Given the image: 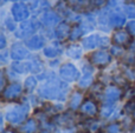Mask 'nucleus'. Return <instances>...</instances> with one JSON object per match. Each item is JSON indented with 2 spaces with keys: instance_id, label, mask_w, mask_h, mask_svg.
<instances>
[{
  "instance_id": "obj_19",
  "label": "nucleus",
  "mask_w": 135,
  "mask_h": 133,
  "mask_svg": "<svg viewBox=\"0 0 135 133\" xmlns=\"http://www.w3.org/2000/svg\"><path fill=\"white\" fill-rule=\"evenodd\" d=\"M65 53L69 58L74 59V60H78V59H81L82 54H83V49H82V47L79 45L71 44L66 47Z\"/></svg>"
},
{
  "instance_id": "obj_42",
  "label": "nucleus",
  "mask_w": 135,
  "mask_h": 133,
  "mask_svg": "<svg viewBox=\"0 0 135 133\" xmlns=\"http://www.w3.org/2000/svg\"><path fill=\"white\" fill-rule=\"evenodd\" d=\"M2 133H19V132L13 129H8V130H6V131H2Z\"/></svg>"
},
{
  "instance_id": "obj_39",
  "label": "nucleus",
  "mask_w": 135,
  "mask_h": 133,
  "mask_svg": "<svg viewBox=\"0 0 135 133\" xmlns=\"http://www.w3.org/2000/svg\"><path fill=\"white\" fill-rule=\"evenodd\" d=\"M38 7H39V11L46 12V11H49V8H50V4H49V1H47V0H40Z\"/></svg>"
},
{
  "instance_id": "obj_35",
  "label": "nucleus",
  "mask_w": 135,
  "mask_h": 133,
  "mask_svg": "<svg viewBox=\"0 0 135 133\" xmlns=\"http://www.w3.org/2000/svg\"><path fill=\"white\" fill-rule=\"evenodd\" d=\"M5 26H6V28L8 31H11V32H16L17 26H16V20H14L13 16H12V18H7L6 20H5Z\"/></svg>"
},
{
  "instance_id": "obj_13",
  "label": "nucleus",
  "mask_w": 135,
  "mask_h": 133,
  "mask_svg": "<svg viewBox=\"0 0 135 133\" xmlns=\"http://www.w3.org/2000/svg\"><path fill=\"white\" fill-rule=\"evenodd\" d=\"M40 23L45 27H54V26H57L61 23V16L58 13L54 11H46L43 13L42 18H40Z\"/></svg>"
},
{
  "instance_id": "obj_36",
  "label": "nucleus",
  "mask_w": 135,
  "mask_h": 133,
  "mask_svg": "<svg viewBox=\"0 0 135 133\" xmlns=\"http://www.w3.org/2000/svg\"><path fill=\"white\" fill-rule=\"evenodd\" d=\"M23 2L30 9H36L38 7V5H39L40 0H23Z\"/></svg>"
},
{
  "instance_id": "obj_33",
  "label": "nucleus",
  "mask_w": 135,
  "mask_h": 133,
  "mask_svg": "<svg viewBox=\"0 0 135 133\" xmlns=\"http://www.w3.org/2000/svg\"><path fill=\"white\" fill-rule=\"evenodd\" d=\"M108 133H122V126L120 123H112L107 126Z\"/></svg>"
},
{
  "instance_id": "obj_32",
  "label": "nucleus",
  "mask_w": 135,
  "mask_h": 133,
  "mask_svg": "<svg viewBox=\"0 0 135 133\" xmlns=\"http://www.w3.org/2000/svg\"><path fill=\"white\" fill-rule=\"evenodd\" d=\"M110 53H112L113 57H116V58L122 57L124 54L123 46H119V45H115L114 44V46H112V48H110Z\"/></svg>"
},
{
  "instance_id": "obj_18",
  "label": "nucleus",
  "mask_w": 135,
  "mask_h": 133,
  "mask_svg": "<svg viewBox=\"0 0 135 133\" xmlns=\"http://www.w3.org/2000/svg\"><path fill=\"white\" fill-rule=\"evenodd\" d=\"M82 101H83V93L79 91H75L71 93L69 98V103H68V106H69L70 111H76L78 107L82 106Z\"/></svg>"
},
{
  "instance_id": "obj_31",
  "label": "nucleus",
  "mask_w": 135,
  "mask_h": 133,
  "mask_svg": "<svg viewBox=\"0 0 135 133\" xmlns=\"http://www.w3.org/2000/svg\"><path fill=\"white\" fill-rule=\"evenodd\" d=\"M123 111H124V113H127V114H133L135 112V99L132 98L127 101L124 107H123Z\"/></svg>"
},
{
  "instance_id": "obj_11",
  "label": "nucleus",
  "mask_w": 135,
  "mask_h": 133,
  "mask_svg": "<svg viewBox=\"0 0 135 133\" xmlns=\"http://www.w3.org/2000/svg\"><path fill=\"white\" fill-rule=\"evenodd\" d=\"M112 40L115 45H119V46H129L132 42V35L129 34L128 31H124L122 28H116L113 33Z\"/></svg>"
},
{
  "instance_id": "obj_38",
  "label": "nucleus",
  "mask_w": 135,
  "mask_h": 133,
  "mask_svg": "<svg viewBox=\"0 0 135 133\" xmlns=\"http://www.w3.org/2000/svg\"><path fill=\"white\" fill-rule=\"evenodd\" d=\"M127 31L133 38H135V20H132L127 24Z\"/></svg>"
},
{
  "instance_id": "obj_5",
  "label": "nucleus",
  "mask_w": 135,
  "mask_h": 133,
  "mask_svg": "<svg viewBox=\"0 0 135 133\" xmlns=\"http://www.w3.org/2000/svg\"><path fill=\"white\" fill-rule=\"evenodd\" d=\"M89 60H90L91 65L96 66V67H105L112 63L113 56L110 52L105 51V49H97L90 54Z\"/></svg>"
},
{
  "instance_id": "obj_8",
  "label": "nucleus",
  "mask_w": 135,
  "mask_h": 133,
  "mask_svg": "<svg viewBox=\"0 0 135 133\" xmlns=\"http://www.w3.org/2000/svg\"><path fill=\"white\" fill-rule=\"evenodd\" d=\"M12 16L16 21H24L27 20L30 16V8L24 4L23 1H16L11 7Z\"/></svg>"
},
{
  "instance_id": "obj_16",
  "label": "nucleus",
  "mask_w": 135,
  "mask_h": 133,
  "mask_svg": "<svg viewBox=\"0 0 135 133\" xmlns=\"http://www.w3.org/2000/svg\"><path fill=\"white\" fill-rule=\"evenodd\" d=\"M79 108H81L82 114L86 115V117H95L98 112V107L96 105V103L94 100H90V99L83 101V104Z\"/></svg>"
},
{
  "instance_id": "obj_6",
  "label": "nucleus",
  "mask_w": 135,
  "mask_h": 133,
  "mask_svg": "<svg viewBox=\"0 0 135 133\" xmlns=\"http://www.w3.org/2000/svg\"><path fill=\"white\" fill-rule=\"evenodd\" d=\"M59 77L66 82H74L79 80L81 74L77 67L71 63H65L59 67Z\"/></svg>"
},
{
  "instance_id": "obj_28",
  "label": "nucleus",
  "mask_w": 135,
  "mask_h": 133,
  "mask_svg": "<svg viewBox=\"0 0 135 133\" xmlns=\"http://www.w3.org/2000/svg\"><path fill=\"white\" fill-rule=\"evenodd\" d=\"M123 12L127 18L135 20V4L134 2H128L123 6Z\"/></svg>"
},
{
  "instance_id": "obj_47",
  "label": "nucleus",
  "mask_w": 135,
  "mask_h": 133,
  "mask_svg": "<svg viewBox=\"0 0 135 133\" xmlns=\"http://www.w3.org/2000/svg\"><path fill=\"white\" fill-rule=\"evenodd\" d=\"M44 133H46V132H44Z\"/></svg>"
},
{
  "instance_id": "obj_45",
  "label": "nucleus",
  "mask_w": 135,
  "mask_h": 133,
  "mask_svg": "<svg viewBox=\"0 0 135 133\" xmlns=\"http://www.w3.org/2000/svg\"><path fill=\"white\" fill-rule=\"evenodd\" d=\"M131 131H132V133H135V123L133 125H132V127H131Z\"/></svg>"
},
{
  "instance_id": "obj_2",
  "label": "nucleus",
  "mask_w": 135,
  "mask_h": 133,
  "mask_svg": "<svg viewBox=\"0 0 135 133\" xmlns=\"http://www.w3.org/2000/svg\"><path fill=\"white\" fill-rule=\"evenodd\" d=\"M28 112H30V106L28 104H20L17 107L12 108L11 111L6 113V120L8 121V124L12 125H20L27 119Z\"/></svg>"
},
{
  "instance_id": "obj_25",
  "label": "nucleus",
  "mask_w": 135,
  "mask_h": 133,
  "mask_svg": "<svg viewBox=\"0 0 135 133\" xmlns=\"http://www.w3.org/2000/svg\"><path fill=\"white\" fill-rule=\"evenodd\" d=\"M72 120H74V118L71 115L64 113V114H59L56 117V124L61 125L63 127H69L72 125Z\"/></svg>"
},
{
  "instance_id": "obj_40",
  "label": "nucleus",
  "mask_w": 135,
  "mask_h": 133,
  "mask_svg": "<svg viewBox=\"0 0 135 133\" xmlns=\"http://www.w3.org/2000/svg\"><path fill=\"white\" fill-rule=\"evenodd\" d=\"M5 47H6V38H5L4 33H1L0 34V48L4 49Z\"/></svg>"
},
{
  "instance_id": "obj_26",
  "label": "nucleus",
  "mask_w": 135,
  "mask_h": 133,
  "mask_svg": "<svg viewBox=\"0 0 135 133\" xmlns=\"http://www.w3.org/2000/svg\"><path fill=\"white\" fill-rule=\"evenodd\" d=\"M84 30H83V27H82L81 25H75L74 27L71 28V33H70V38L69 39L71 40V41H77L78 39H81L82 38V35L84 34Z\"/></svg>"
},
{
  "instance_id": "obj_10",
  "label": "nucleus",
  "mask_w": 135,
  "mask_h": 133,
  "mask_svg": "<svg viewBox=\"0 0 135 133\" xmlns=\"http://www.w3.org/2000/svg\"><path fill=\"white\" fill-rule=\"evenodd\" d=\"M122 96H123V92L116 85H110L103 92V99L108 104H115L122 98Z\"/></svg>"
},
{
  "instance_id": "obj_43",
  "label": "nucleus",
  "mask_w": 135,
  "mask_h": 133,
  "mask_svg": "<svg viewBox=\"0 0 135 133\" xmlns=\"http://www.w3.org/2000/svg\"><path fill=\"white\" fill-rule=\"evenodd\" d=\"M1 61H2V63H5V61H6V53H5V52H2V53H1Z\"/></svg>"
},
{
  "instance_id": "obj_46",
  "label": "nucleus",
  "mask_w": 135,
  "mask_h": 133,
  "mask_svg": "<svg viewBox=\"0 0 135 133\" xmlns=\"http://www.w3.org/2000/svg\"><path fill=\"white\" fill-rule=\"evenodd\" d=\"M133 117H134V118H135V112H134V113H133Z\"/></svg>"
},
{
  "instance_id": "obj_7",
  "label": "nucleus",
  "mask_w": 135,
  "mask_h": 133,
  "mask_svg": "<svg viewBox=\"0 0 135 133\" xmlns=\"http://www.w3.org/2000/svg\"><path fill=\"white\" fill-rule=\"evenodd\" d=\"M23 93V87L19 82H12L8 84L4 90L1 91L2 100L5 101H16L20 98Z\"/></svg>"
},
{
  "instance_id": "obj_23",
  "label": "nucleus",
  "mask_w": 135,
  "mask_h": 133,
  "mask_svg": "<svg viewBox=\"0 0 135 133\" xmlns=\"http://www.w3.org/2000/svg\"><path fill=\"white\" fill-rule=\"evenodd\" d=\"M94 82V77H93V73H83V77L79 78V81H78V87L79 88H89V87L93 85Z\"/></svg>"
},
{
  "instance_id": "obj_27",
  "label": "nucleus",
  "mask_w": 135,
  "mask_h": 133,
  "mask_svg": "<svg viewBox=\"0 0 135 133\" xmlns=\"http://www.w3.org/2000/svg\"><path fill=\"white\" fill-rule=\"evenodd\" d=\"M28 68H30L31 73H39L43 70V64L39 59L35 58L28 61Z\"/></svg>"
},
{
  "instance_id": "obj_34",
  "label": "nucleus",
  "mask_w": 135,
  "mask_h": 133,
  "mask_svg": "<svg viewBox=\"0 0 135 133\" xmlns=\"http://www.w3.org/2000/svg\"><path fill=\"white\" fill-rule=\"evenodd\" d=\"M107 4H109V0H90V7H93L94 9L102 8Z\"/></svg>"
},
{
  "instance_id": "obj_22",
  "label": "nucleus",
  "mask_w": 135,
  "mask_h": 133,
  "mask_svg": "<svg viewBox=\"0 0 135 133\" xmlns=\"http://www.w3.org/2000/svg\"><path fill=\"white\" fill-rule=\"evenodd\" d=\"M11 68L14 73H18V74H23V73L30 72V68H28V61H26V63L14 61V63L11 65Z\"/></svg>"
},
{
  "instance_id": "obj_20",
  "label": "nucleus",
  "mask_w": 135,
  "mask_h": 133,
  "mask_svg": "<svg viewBox=\"0 0 135 133\" xmlns=\"http://www.w3.org/2000/svg\"><path fill=\"white\" fill-rule=\"evenodd\" d=\"M62 53H63V48L57 44H52L44 47V56L46 58H57Z\"/></svg>"
},
{
  "instance_id": "obj_21",
  "label": "nucleus",
  "mask_w": 135,
  "mask_h": 133,
  "mask_svg": "<svg viewBox=\"0 0 135 133\" xmlns=\"http://www.w3.org/2000/svg\"><path fill=\"white\" fill-rule=\"evenodd\" d=\"M37 130H38V124L35 119H26L21 124L19 132L20 133H36Z\"/></svg>"
},
{
  "instance_id": "obj_24",
  "label": "nucleus",
  "mask_w": 135,
  "mask_h": 133,
  "mask_svg": "<svg viewBox=\"0 0 135 133\" xmlns=\"http://www.w3.org/2000/svg\"><path fill=\"white\" fill-rule=\"evenodd\" d=\"M109 15H110V13L107 11V9L103 11V12H101V14L98 15V26H100L101 30H103V31L109 30V28H108V26H110Z\"/></svg>"
},
{
  "instance_id": "obj_3",
  "label": "nucleus",
  "mask_w": 135,
  "mask_h": 133,
  "mask_svg": "<svg viewBox=\"0 0 135 133\" xmlns=\"http://www.w3.org/2000/svg\"><path fill=\"white\" fill-rule=\"evenodd\" d=\"M110 40L105 35L100 34H90L82 40V46L84 49H95L97 47H108Z\"/></svg>"
},
{
  "instance_id": "obj_1",
  "label": "nucleus",
  "mask_w": 135,
  "mask_h": 133,
  "mask_svg": "<svg viewBox=\"0 0 135 133\" xmlns=\"http://www.w3.org/2000/svg\"><path fill=\"white\" fill-rule=\"evenodd\" d=\"M69 86L66 81H61L55 75H51L42 86L38 88V94L47 100L63 101L66 98Z\"/></svg>"
},
{
  "instance_id": "obj_12",
  "label": "nucleus",
  "mask_w": 135,
  "mask_h": 133,
  "mask_svg": "<svg viewBox=\"0 0 135 133\" xmlns=\"http://www.w3.org/2000/svg\"><path fill=\"white\" fill-rule=\"evenodd\" d=\"M126 14L123 11H119V9H115V11L110 12L109 15V24L110 27L113 28H122L123 25L126 24Z\"/></svg>"
},
{
  "instance_id": "obj_17",
  "label": "nucleus",
  "mask_w": 135,
  "mask_h": 133,
  "mask_svg": "<svg viewBox=\"0 0 135 133\" xmlns=\"http://www.w3.org/2000/svg\"><path fill=\"white\" fill-rule=\"evenodd\" d=\"M74 12H85L90 7V0H65Z\"/></svg>"
},
{
  "instance_id": "obj_30",
  "label": "nucleus",
  "mask_w": 135,
  "mask_h": 133,
  "mask_svg": "<svg viewBox=\"0 0 135 133\" xmlns=\"http://www.w3.org/2000/svg\"><path fill=\"white\" fill-rule=\"evenodd\" d=\"M114 110H115L114 104H108V103H105L104 105H103L102 110H101V115H102V117H104V118H108V117H110V115L113 114Z\"/></svg>"
},
{
  "instance_id": "obj_14",
  "label": "nucleus",
  "mask_w": 135,
  "mask_h": 133,
  "mask_svg": "<svg viewBox=\"0 0 135 133\" xmlns=\"http://www.w3.org/2000/svg\"><path fill=\"white\" fill-rule=\"evenodd\" d=\"M71 26L68 21H61L55 28V37L56 39H58L59 41L66 40L68 38H70V33H71Z\"/></svg>"
},
{
  "instance_id": "obj_4",
  "label": "nucleus",
  "mask_w": 135,
  "mask_h": 133,
  "mask_svg": "<svg viewBox=\"0 0 135 133\" xmlns=\"http://www.w3.org/2000/svg\"><path fill=\"white\" fill-rule=\"evenodd\" d=\"M39 28V23L33 19H27V20L21 21L19 27L16 30V37L19 39H25V38H30L33 35V33Z\"/></svg>"
},
{
  "instance_id": "obj_37",
  "label": "nucleus",
  "mask_w": 135,
  "mask_h": 133,
  "mask_svg": "<svg viewBox=\"0 0 135 133\" xmlns=\"http://www.w3.org/2000/svg\"><path fill=\"white\" fill-rule=\"evenodd\" d=\"M123 75L129 80H135V73L131 67H127L126 70L123 71Z\"/></svg>"
},
{
  "instance_id": "obj_9",
  "label": "nucleus",
  "mask_w": 135,
  "mask_h": 133,
  "mask_svg": "<svg viewBox=\"0 0 135 133\" xmlns=\"http://www.w3.org/2000/svg\"><path fill=\"white\" fill-rule=\"evenodd\" d=\"M9 57L14 61H23L30 57V52H28V48L26 45L16 42V44L12 45L11 49H9Z\"/></svg>"
},
{
  "instance_id": "obj_41",
  "label": "nucleus",
  "mask_w": 135,
  "mask_h": 133,
  "mask_svg": "<svg viewBox=\"0 0 135 133\" xmlns=\"http://www.w3.org/2000/svg\"><path fill=\"white\" fill-rule=\"evenodd\" d=\"M129 51H131V52H133V53H135V40H134V41H132L131 42V45H129Z\"/></svg>"
},
{
  "instance_id": "obj_44",
  "label": "nucleus",
  "mask_w": 135,
  "mask_h": 133,
  "mask_svg": "<svg viewBox=\"0 0 135 133\" xmlns=\"http://www.w3.org/2000/svg\"><path fill=\"white\" fill-rule=\"evenodd\" d=\"M56 133H71V132L66 131V130H58V131H56Z\"/></svg>"
},
{
  "instance_id": "obj_29",
  "label": "nucleus",
  "mask_w": 135,
  "mask_h": 133,
  "mask_svg": "<svg viewBox=\"0 0 135 133\" xmlns=\"http://www.w3.org/2000/svg\"><path fill=\"white\" fill-rule=\"evenodd\" d=\"M37 84H38L37 79H36L35 77H32V75H31V77H27V78H26V80H25V84H24L25 91L28 92V93H30V92H32L33 90L37 87Z\"/></svg>"
},
{
  "instance_id": "obj_15",
  "label": "nucleus",
  "mask_w": 135,
  "mask_h": 133,
  "mask_svg": "<svg viewBox=\"0 0 135 133\" xmlns=\"http://www.w3.org/2000/svg\"><path fill=\"white\" fill-rule=\"evenodd\" d=\"M25 45L27 46L28 49H31V51H38V49L45 47V39L43 35H39V34L31 35L30 38L26 39Z\"/></svg>"
}]
</instances>
